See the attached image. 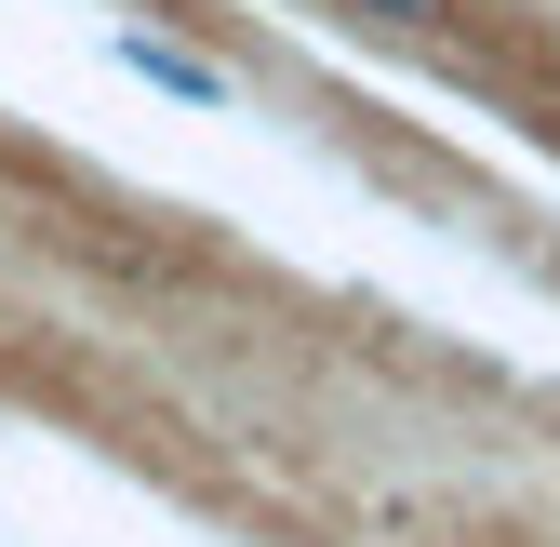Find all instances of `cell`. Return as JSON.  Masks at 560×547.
<instances>
[{
	"instance_id": "6da1fadb",
	"label": "cell",
	"mask_w": 560,
	"mask_h": 547,
	"mask_svg": "<svg viewBox=\"0 0 560 547\" xmlns=\"http://www.w3.org/2000/svg\"><path fill=\"white\" fill-rule=\"evenodd\" d=\"M120 54H133V67H148V81H174V94H200V107H228V81H214V67H200L187 40H148V27H133Z\"/></svg>"
},
{
	"instance_id": "7a4b0ae2",
	"label": "cell",
	"mask_w": 560,
	"mask_h": 547,
	"mask_svg": "<svg viewBox=\"0 0 560 547\" xmlns=\"http://www.w3.org/2000/svg\"><path fill=\"white\" fill-rule=\"evenodd\" d=\"M347 27H387V40H441V0H320Z\"/></svg>"
}]
</instances>
